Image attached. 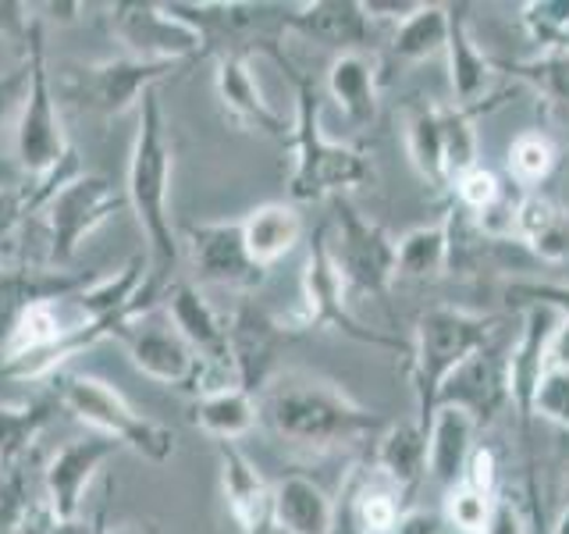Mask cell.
Returning <instances> with one entry per match:
<instances>
[{
    "instance_id": "obj_24",
    "label": "cell",
    "mask_w": 569,
    "mask_h": 534,
    "mask_svg": "<svg viewBox=\"0 0 569 534\" xmlns=\"http://www.w3.org/2000/svg\"><path fill=\"white\" fill-rule=\"evenodd\" d=\"M289 26L310 36L320 47H335L338 53H349L360 43H367V14L360 4L349 0H317V4H302L289 18Z\"/></svg>"
},
{
    "instance_id": "obj_31",
    "label": "cell",
    "mask_w": 569,
    "mask_h": 534,
    "mask_svg": "<svg viewBox=\"0 0 569 534\" xmlns=\"http://www.w3.org/2000/svg\"><path fill=\"white\" fill-rule=\"evenodd\" d=\"M406 154L417 175L431 186H449L445 178V139H441V107H420L406 121Z\"/></svg>"
},
{
    "instance_id": "obj_48",
    "label": "cell",
    "mask_w": 569,
    "mask_h": 534,
    "mask_svg": "<svg viewBox=\"0 0 569 534\" xmlns=\"http://www.w3.org/2000/svg\"><path fill=\"white\" fill-rule=\"evenodd\" d=\"M445 521L438 513H427V510H409L399 516V527L391 534H441Z\"/></svg>"
},
{
    "instance_id": "obj_35",
    "label": "cell",
    "mask_w": 569,
    "mask_h": 534,
    "mask_svg": "<svg viewBox=\"0 0 569 534\" xmlns=\"http://www.w3.org/2000/svg\"><path fill=\"white\" fill-rule=\"evenodd\" d=\"M556 168V147L541 132H523L509 147V175L523 186H538Z\"/></svg>"
},
{
    "instance_id": "obj_32",
    "label": "cell",
    "mask_w": 569,
    "mask_h": 534,
    "mask_svg": "<svg viewBox=\"0 0 569 534\" xmlns=\"http://www.w3.org/2000/svg\"><path fill=\"white\" fill-rule=\"evenodd\" d=\"M50 421V403L32 399V403H0V471H11L22 453L29 449V442L43 432Z\"/></svg>"
},
{
    "instance_id": "obj_52",
    "label": "cell",
    "mask_w": 569,
    "mask_h": 534,
    "mask_svg": "<svg viewBox=\"0 0 569 534\" xmlns=\"http://www.w3.org/2000/svg\"><path fill=\"white\" fill-rule=\"evenodd\" d=\"M97 534H157L150 527H103V516H97Z\"/></svg>"
},
{
    "instance_id": "obj_41",
    "label": "cell",
    "mask_w": 569,
    "mask_h": 534,
    "mask_svg": "<svg viewBox=\"0 0 569 534\" xmlns=\"http://www.w3.org/2000/svg\"><path fill=\"white\" fill-rule=\"evenodd\" d=\"M61 516L50 510L47 498H22L14 510L11 534H53Z\"/></svg>"
},
{
    "instance_id": "obj_14",
    "label": "cell",
    "mask_w": 569,
    "mask_h": 534,
    "mask_svg": "<svg viewBox=\"0 0 569 534\" xmlns=\"http://www.w3.org/2000/svg\"><path fill=\"white\" fill-rule=\"evenodd\" d=\"M509 403V385H506V360H498L491 349L473 353L470 360H462L449 378H445L438 392V406H456L480 424H491L498 409Z\"/></svg>"
},
{
    "instance_id": "obj_18",
    "label": "cell",
    "mask_w": 569,
    "mask_h": 534,
    "mask_svg": "<svg viewBox=\"0 0 569 534\" xmlns=\"http://www.w3.org/2000/svg\"><path fill=\"white\" fill-rule=\"evenodd\" d=\"M559 325V314H551L548 307H527L523 314V332L516 338V346L506 360V385H509V403L516 406V414L523 421L530 417L533 392H538L545 378V343L551 328Z\"/></svg>"
},
{
    "instance_id": "obj_28",
    "label": "cell",
    "mask_w": 569,
    "mask_h": 534,
    "mask_svg": "<svg viewBox=\"0 0 569 534\" xmlns=\"http://www.w3.org/2000/svg\"><path fill=\"white\" fill-rule=\"evenodd\" d=\"M445 61H449V86L456 93L459 111L467 103L485 97V89L491 82V61L485 58V50L477 47L473 32L467 26L462 11H452L449 18V40H445Z\"/></svg>"
},
{
    "instance_id": "obj_13",
    "label": "cell",
    "mask_w": 569,
    "mask_h": 534,
    "mask_svg": "<svg viewBox=\"0 0 569 534\" xmlns=\"http://www.w3.org/2000/svg\"><path fill=\"white\" fill-rule=\"evenodd\" d=\"M121 445L114 438L103 435H89V438H76L68 442L64 449L53 453V459L47 463V503L50 510L61 516V521H71L82 510V498L89 481L97 477V471L103 467L107 459L118 456Z\"/></svg>"
},
{
    "instance_id": "obj_40",
    "label": "cell",
    "mask_w": 569,
    "mask_h": 534,
    "mask_svg": "<svg viewBox=\"0 0 569 534\" xmlns=\"http://www.w3.org/2000/svg\"><path fill=\"white\" fill-rule=\"evenodd\" d=\"M506 293L523 307H548L551 314L569 317V281H512Z\"/></svg>"
},
{
    "instance_id": "obj_8",
    "label": "cell",
    "mask_w": 569,
    "mask_h": 534,
    "mask_svg": "<svg viewBox=\"0 0 569 534\" xmlns=\"http://www.w3.org/2000/svg\"><path fill=\"white\" fill-rule=\"evenodd\" d=\"M182 65H160V61H139V58H107L97 65H79L68 71L64 79V97L76 100L86 111H97L103 118L124 115L129 107L142 103V97L153 93L157 82Z\"/></svg>"
},
{
    "instance_id": "obj_46",
    "label": "cell",
    "mask_w": 569,
    "mask_h": 534,
    "mask_svg": "<svg viewBox=\"0 0 569 534\" xmlns=\"http://www.w3.org/2000/svg\"><path fill=\"white\" fill-rule=\"evenodd\" d=\"M551 370H569V317H559L545 343V374Z\"/></svg>"
},
{
    "instance_id": "obj_45",
    "label": "cell",
    "mask_w": 569,
    "mask_h": 534,
    "mask_svg": "<svg viewBox=\"0 0 569 534\" xmlns=\"http://www.w3.org/2000/svg\"><path fill=\"white\" fill-rule=\"evenodd\" d=\"M360 8L367 14V22H396V26H402L406 18H413L423 8V0H363Z\"/></svg>"
},
{
    "instance_id": "obj_7",
    "label": "cell",
    "mask_w": 569,
    "mask_h": 534,
    "mask_svg": "<svg viewBox=\"0 0 569 534\" xmlns=\"http://www.w3.org/2000/svg\"><path fill=\"white\" fill-rule=\"evenodd\" d=\"M124 207H129V196L114 182H107L103 175L68 178V182L61 189H53V196L40 207L47 239H50V264L58 267V264L76 260L86 236H93L107 218H114Z\"/></svg>"
},
{
    "instance_id": "obj_17",
    "label": "cell",
    "mask_w": 569,
    "mask_h": 534,
    "mask_svg": "<svg viewBox=\"0 0 569 534\" xmlns=\"http://www.w3.org/2000/svg\"><path fill=\"white\" fill-rule=\"evenodd\" d=\"M213 89H218V100L224 107V115L242 125L249 132H271L278 136L284 129L281 115L271 107V100L263 97V89L253 76V68H249L246 58H236V53H228V58H218V71H213Z\"/></svg>"
},
{
    "instance_id": "obj_53",
    "label": "cell",
    "mask_w": 569,
    "mask_h": 534,
    "mask_svg": "<svg viewBox=\"0 0 569 534\" xmlns=\"http://www.w3.org/2000/svg\"><path fill=\"white\" fill-rule=\"evenodd\" d=\"M551 534H569V506L559 513V521H556V527H551Z\"/></svg>"
},
{
    "instance_id": "obj_49",
    "label": "cell",
    "mask_w": 569,
    "mask_h": 534,
    "mask_svg": "<svg viewBox=\"0 0 569 534\" xmlns=\"http://www.w3.org/2000/svg\"><path fill=\"white\" fill-rule=\"evenodd\" d=\"M22 485L11 481L8 488H0V534H11V521H14V510L22 503Z\"/></svg>"
},
{
    "instance_id": "obj_27",
    "label": "cell",
    "mask_w": 569,
    "mask_h": 534,
    "mask_svg": "<svg viewBox=\"0 0 569 534\" xmlns=\"http://www.w3.org/2000/svg\"><path fill=\"white\" fill-rule=\"evenodd\" d=\"M257 417H260V403L253 399V392H246L239 385L200 392L192 403L196 427H203V432L218 442H236L249 435Z\"/></svg>"
},
{
    "instance_id": "obj_43",
    "label": "cell",
    "mask_w": 569,
    "mask_h": 534,
    "mask_svg": "<svg viewBox=\"0 0 569 534\" xmlns=\"http://www.w3.org/2000/svg\"><path fill=\"white\" fill-rule=\"evenodd\" d=\"M26 97H29V61L22 58L18 68L0 71V129H4L14 111H22Z\"/></svg>"
},
{
    "instance_id": "obj_36",
    "label": "cell",
    "mask_w": 569,
    "mask_h": 534,
    "mask_svg": "<svg viewBox=\"0 0 569 534\" xmlns=\"http://www.w3.org/2000/svg\"><path fill=\"white\" fill-rule=\"evenodd\" d=\"M491 506H495L491 495H480L470 485H456V488L445 492L441 521L449 524V527H456L459 534H485Z\"/></svg>"
},
{
    "instance_id": "obj_37",
    "label": "cell",
    "mask_w": 569,
    "mask_h": 534,
    "mask_svg": "<svg viewBox=\"0 0 569 534\" xmlns=\"http://www.w3.org/2000/svg\"><path fill=\"white\" fill-rule=\"evenodd\" d=\"M523 26L541 50L569 47V0H541L523 8Z\"/></svg>"
},
{
    "instance_id": "obj_20",
    "label": "cell",
    "mask_w": 569,
    "mask_h": 534,
    "mask_svg": "<svg viewBox=\"0 0 569 534\" xmlns=\"http://www.w3.org/2000/svg\"><path fill=\"white\" fill-rule=\"evenodd\" d=\"M271 521L284 534H331L335 503L307 474H284L271 485Z\"/></svg>"
},
{
    "instance_id": "obj_34",
    "label": "cell",
    "mask_w": 569,
    "mask_h": 534,
    "mask_svg": "<svg viewBox=\"0 0 569 534\" xmlns=\"http://www.w3.org/2000/svg\"><path fill=\"white\" fill-rule=\"evenodd\" d=\"M516 76H520L523 82H530L551 103L569 107V47L541 50L538 58L516 65Z\"/></svg>"
},
{
    "instance_id": "obj_47",
    "label": "cell",
    "mask_w": 569,
    "mask_h": 534,
    "mask_svg": "<svg viewBox=\"0 0 569 534\" xmlns=\"http://www.w3.org/2000/svg\"><path fill=\"white\" fill-rule=\"evenodd\" d=\"M485 534H527V524H523L520 510H516L509 498H495L491 516L485 524Z\"/></svg>"
},
{
    "instance_id": "obj_11",
    "label": "cell",
    "mask_w": 569,
    "mask_h": 534,
    "mask_svg": "<svg viewBox=\"0 0 569 534\" xmlns=\"http://www.w3.org/2000/svg\"><path fill=\"white\" fill-rule=\"evenodd\" d=\"M299 328H338L352 335L356 343H370V346H391L388 338H381L378 332H367L360 320L349 314V289L338 267L331 260V246H328V231L320 228L317 239L307 254V264H302V299H299Z\"/></svg>"
},
{
    "instance_id": "obj_1",
    "label": "cell",
    "mask_w": 569,
    "mask_h": 534,
    "mask_svg": "<svg viewBox=\"0 0 569 534\" xmlns=\"http://www.w3.org/2000/svg\"><path fill=\"white\" fill-rule=\"evenodd\" d=\"M263 385L260 417L274 427L278 438L302 445V449L325 453L385 432L378 409L356 403L335 382L310 378V374H284V378Z\"/></svg>"
},
{
    "instance_id": "obj_16",
    "label": "cell",
    "mask_w": 569,
    "mask_h": 534,
    "mask_svg": "<svg viewBox=\"0 0 569 534\" xmlns=\"http://www.w3.org/2000/svg\"><path fill=\"white\" fill-rule=\"evenodd\" d=\"M473 449H477V421L467 409L438 406L431 421H427V474L445 492L462 485Z\"/></svg>"
},
{
    "instance_id": "obj_30",
    "label": "cell",
    "mask_w": 569,
    "mask_h": 534,
    "mask_svg": "<svg viewBox=\"0 0 569 534\" xmlns=\"http://www.w3.org/2000/svg\"><path fill=\"white\" fill-rule=\"evenodd\" d=\"M449 18H452V8L423 4L413 18H406L402 26H396V36H391V58L396 61H427V58H435V53H445Z\"/></svg>"
},
{
    "instance_id": "obj_5",
    "label": "cell",
    "mask_w": 569,
    "mask_h": 534,
    "mask_svg": "<svg viewBox=\"0 0 569 534\" xmlns=\"http://www.w3.org/2000/svg\"><path fill=\"white\" fill-rule=\"evenodd\" d=\"M495 320L488 314H473L462 307H431L417 320V346H413V388L420 424L431 421L438 392L445 378L473 353L488 349Z\"/></svg>"
},
{
    "instance_id": "obj_44",
    "label": "cell",
    "mask_w": 569,
    "mask_h": 534,
    "mask_svg": "<svg viewBox=\"0 0 569 534\" xmlns=\"http://www.w3.org/2000/svg\"><path fill=\"white\" fill-rule=\"evenodd\" d=\"M495 477H498V459H495V453L488 449V445H477L473 456H470L467 477H462V485H470L473 492L495 498Z\"/></svg>"
},
{
    "instance_id": "obj_25",
    "label": "cell",
    "mask_w": 569,
    "mask_h": 534,
    "mask_svg": "<svg viewBox=\"0 0 569 534\" xmlns=\"http://www.w3.org/2000/svg\"><path fill=\"white\" fill-rule=\"evenodd\" d=\"M512 236L545 264H569V214L545 196H523L516 204Z\"/></svg>"
},
{
    "instance_id": "obj_9",
    "label": "cell",
    "mask_w": 569,
    "mask_h": 534,
    "mask_svg": "<svg viewBox=\"0 0 569 534\" xmlns=\"http://www.w3.org/2000/svg\"><path fill=\"white\" fill-rule=\"evenodd\" d=\"M328 246L349 293L385 296L388 285L399 278L396 239H391L381 225L367 221L363 214L349 207L346 200H338V236Z\"/></svg>"
},
{
    "instance_id": "obj_3",
    "label": "cell",
    "mask_w": 569,
    "mask_h": 534,
    "mask_svg": "<svg viewBox=\"0 0 569 534\" xmlns=\"http://www.w3.org/2000/svg\"><path fill=\"white\" fill-rule=\"evenodd\" d=\"M26 61H29V97L18 111V129H14V165L22 168L26 178H32V200L40 210L53 189H61L68 178L79 175L76 150L68 147L58 103H53L50 89V71H47V43H43V26L36 18V26L26 40Z\"/></svg>"
},
{
    "instance_id": "obj_12",
    "label": "cell",
    "mask_w": 569,
    "mask_h": 534,
    "mask_svg": "<svg viewBox=\"0 0 569 534\" xmlns=\"http://www.w3.org/2000/svg\"><path fill=\"white\" fill-rule=\"evenodd\" d=\"M182 243L203 281L224 285V289H257L267 275L246 254L242 221H192L186 225Z\"/></svg>"
},
{
    "instance_id": "obj_15",
    "label": "cell",
    "mask_w": 569,
    "mask_h": 534,
    "mask_svg": "<svg viewBox=\"0 0 569 534\" xmlns=\"http://www.w3.org/2000/svg\"><path fill=\"white\" fill-rule=\"evenodd\" d=\"M218 463L221 495L239 534H260L263 524L271 521V485L236 442H218Z\"/></svg>"
},
{
    "instance_id": "obj_21",
    "label": "cell",
    "mask_w": 569,
    "mask_h": 534,
    "mask_svg": "<svg viewBox=\"0 0 569 534\" xmlns=\"http://www.w3.org/2000/svg\"><path fill=\"white\" fill-rule=\"evenodd\" d=\"M373 471H378V477H385L399 495L417 492V485L427 477V424L420 421L388 424L378 435Z\"/></svg>"
},
{
    "instance_id": "obj_39",
    "label": "cell",
    "mask_w": 569,
    "mask_h": 534,
    "mask_svg": "<svg viewBox=\"0 0 569 534\" xmlns=\"http://www.w3.org/2000/svg\"><path fill=\"white\" fill-rule=\"evenodd\" d=\"M530 417H541L548 424L569 427V370H551V374H545L538 392H533Z\"/></svg>"
},
{
    "instance_id": "obj_29",
    "label": "cell",
    "mask_w": 569,
    "mask_h": 534,
    "mask_svg": "<svg viewBox=\"0 0 569 534\" xmlns=\"http://www.w3.org/2000/svg\"><path fill=\"white\" fill-rule=\"evenodd\" d=\"M452 264V218L438 225H420L396 239L399 278H438Z\"/></svg>"
},
{
    "instance_id": "obj_19",
    "label": "cell",
    "mask_w": 569,
    "mask_h": 534,
    "mask_svg": "<svg viewBox=\"0 0 569 534\" xmlns=\"http://www.w3.org/2000/svg\"><path fill=\"white\" fill-rule=\"evenodd\" d=\"M124 349H129L132 364L147 374L153 382H164V385H192L200 378V360L196 353L168 328H136L129 325L121 335Z\"/></svg>"
},
{
    "instance_id": "obj_38",
    "label": "cell",
    "mask_w": 569,
    "mask_h": 534,
    "mask_svg": "<svg viewBox=\"0 0 569 534\" xmlns=\"http://www.w3.org/2000/svg\"><path fill=\"white\" fill-rule=\"evenodd\" d=\"M456 196H459V204L467 207L470 214H488L495 204H502V182H498V175L488 171L485 165H477L473 171H467L462 178H456L452 182Z\"/></svg>"
},
{
    "instance_id": "obj_50",
    "label": "cell",
    "mask_w": 569,
    "mask_h": 534,
    "mask_svg": "<svg viewBox=\"0 0 569 534\" xmlns=\"http://www.w3.org/2000/svg\"><path fill=\"white\" fill-rule=\"evenodd\" d=\"M22 168L14 165V160H8V157H0V189H14V186H26L22 182Z\"/></svg>"
},
{
    "instance_id": "obj_2",
    "label": "cell",
    "mask_w": 569,
    "mask_h": 534,
    "mask_svg": "<svg viewBox=\"0 0 569 534\" xmlns=\"http://www.w3.org/2000/svg\"><path fill=\"white\" fill-rule=\"evenodd\" d=\"M171 178H174V142L160 111L157 93H147L139 103V129L129 157V207L150 243V275L160 285H171L182 264V239L171 225Z\"/></svg>"
},
{
    "instance_id": "obj_26",
    "label": "cell",
    "mask_w": 569,
    "mask_h": 534,
    "mask_svg": "<svg viewBox=\"0 0 569 534\" xmlns=\"http://www.w3.org/2000/svg\"><path fill=\"white\" fill-rule=\"evenodd\" d=\"M328 93L349 125H370L378 115V65L360 50L338 53L328 68Z\"/></svg>"
},
{
    "instance_id": "obj_51",
    "label": "cell",
    "mask_w": 569,
    "mask_h": 534,
    "mask_svg": "<svg viewBox=\"0 0 569 534\" xmlns=\"http://www.w3.org/2000/svg\"><path fill=\"white\" fill-rule=\"evenodd\" d=\"M53 534H97V521L86 524V521H79V516H71V521H58V531Z\"/></svg>"
},
{
    "instance_id": "obj_22",
    "label": "cell",
    "mask_w": 569,
    "mask_h": 534,
    "mask_svg": "<svg viewBox=\"0 0 569 534\" xmlns=\"http://www.w3.org/2000/svg\"><path fill=\"white\" fill-rule=\"evenodd\" d=\"M82 278L64 271H29V267H0V349H4L11 328L29 307L43 299H64L82 289Z\"/></svg>"
},
{
    "instance_id": "obj_4",
    "label": "cell",
    "mask_w": 569,
    "mask_h": 534,
    "mask_svg": "<svg viewBox=\"0 0 569 534\" xmlns=\"http://www.w3.org/2000/svg\"><path fill=\"white\" fill-rule=\"evenodd\" d=\"M296 79V118H292V175L289 192L292 200L310 204L325 196H342L349 189H360L370 178V165L360 150L342 147L325 136V103H320L317 86L307 76Z\"/></svg>"
},
{
    "instance_id": "obj_42",
    "label": "cell",
    "mask_w": 569,
    "mask_h": 534,
    "mask_svg": "<svg viewBox=\"0 0 569 534\" xmlns=\"http://www.w3.org/2000/svg\"><path fill=\"white\" fill-rule=\"evenodd\" d=\"M29 210H36L32 189H26V186L0 189V246H4L14 236V228L26 221Z\"/></svg>"
},
{
    "instance_id": "obj_33",
    "label": "cell",
    "mask_w": 569,
    "mask_h": 534,
    "mask_svg": "<svg viewBox=\"0 0 569 534\" xmlns=\"http://www.w3.org/2000/svg\"><path fill=\"white\" fill-rule=\"evenodd\" d=\"M441 139H445V178L449 186L467 171H473L477 160V129L467 111L459 107H441Z\"/></svg>"
},
{
    "instance_id": "obj_6",
    "label": "cell",
    "mask_w": 569,
    "mask_h": 534,
    "mask_svg": "<svg viewBox=\"0 0 569 534\" xmlns=\"http://www.w3.org/2000/svg\"><path fill=\"white\" fill-rule=\"evenodd\" d=\"M58 403L68 414H76L82 424L93 427L97 435L114 438L118 445L139 453L142 459L164 463L174 453V435L168 427L142 417L111 382L97 378V374H61Z\"/></svg>"
},
{
    "instance_id": "obj_10",
    "label": "cell",
    "mask_w": 569,
    "mask_h": 534,
    "mask_svg": "<svg viewBox=\"0 0 569 534\" xmlns=\"http://www.w3.org/2000/svg\"><path fill=\"white\" fill-rule=\"evenodd\" d=\"M111 32L121 40L124 53L139 61L186 65L192 58H203V40L164 4L121 0L111 8Z\"/></svg>"
},
{
    "instance_id": "obj_23",
    "label": "cell",
    "mask_w": 569,
    "mask_h": 534,
    "mask_svg": "<svg viewBox=\"0 0 569 534\" xmlns=\"http://www.w3.org/2000/svg\"><path fill=\"white\" fill-rule=\"evenodd\" d=\"M242 239L249 260L267 271L296 249L302 239V218L292 204H260L242 218Z\"/></svg>"
},
{
    "instance_id": "obj_54",
    "label": "cell",
    "mask_w": 569,
    "mask_h": 534,
    "mask_svg": "<svg viewBox=\"0 0 569 534\" xmlns=\"http://www.w3.org/2000/svg\"><path fill=\"white\" fill-rule=\"evenodd\" d=\"M566 506H569V477H566Z\"/></svg>"
}]
</instances>
